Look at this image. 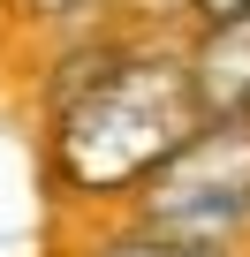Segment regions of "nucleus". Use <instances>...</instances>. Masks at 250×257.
<instances>
[{
	"instance_id": "obj_1",
	"label": "nucleus",
	"mask_w": 250,
	"mask_h": 257,
	"mask_svg": "<svg viewBox=\"0 0 250 257\" xmlns=\"http://www.w3.org/2000/svg\"><path fill=\"white\" fill-rule=\"evenodd\" d=\"M205 128L190 61L175 46L91 53L76 76L53 83L46 106V189L84 212H121L190 137Z\"/></svg>"
},
{
	"instance_id": "obj_2",
	"label": "nucleus",
	"mask_w": 250,
	"mask_h": 257,
	"mask_svg": "<svg viewBox=\"0 0 250 257\" xmlns=\"http://www.w3.org/2000/svg\"><path fill=\"white\" fill-rule=\"evenodd\" d=\"M121 219L167 242H190V249L250 257V121H205L121 204Z\"/></svg>"
},
{
	"instance_id": "obj_3",
	"label": "nucleus",
	"mask_w": 250,
	"mask_h": 257,
	"mask_svg": "<svg viewBox=\"0 0 250 257\" xmlns=\"http://www.w3.org/2000/svg\"><path fill=\"white\" fill-rule=\"evenodd\" d=\"M182 61H190L205 121H250V16L197 23V38L182 46Z\"/></svg>"
},
{
	"instance_id": "obj_4",
	"label": "nucleus",
	"mask_w": 250,
	"mask_h": 257,
	"mask_svg": "<svg viewBox=\"0 0 250 257\" xmlns=\"http://www.w3.org/2000/svg\"><path fill=\"white\" fill-rule=\"evenodd\" d=\"M76 257H227V249H190V242H167V234H144V227H129V219H114V227H99Z\"/></svg>"
},
{
	"instance_id": "obj_5",
	"label": "nucleus",
	"mask_w": 250,
	"mask_h": 257,
	"mask_svg": "<svg viewBox=\"0 0 250 257\" xmlns=\"http://www.w3.org/2000/svg\"><path fill=\"white\" fill-rule=\"evenodd\" d=\"M190 23H227V16H250V0H182Z\"/></svg>"
},
{
	"instance_id": "obj_6",
	"label": "nucleus",
	"mask_w": 250,
	"mask_h": 257,
	"mask_svg": "<svg viewBox=\"0 0 250 257\" xmlns=\"http://www.w3.org/2000/svg\"><path fill=\"white\" fill-rule=\"evenodd\" d=\"M23 8H31V16H46V23H61V16H76V8H84V0H23Z\"/></svg>"
}]
</instances>
